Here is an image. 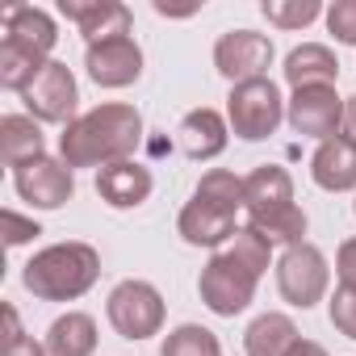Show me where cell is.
<instances>
[{"label":"cell","instance_id":"cell-1","mask_svg":"<svg viewBox=\"0 0 356 356\" xmlns=\"http://www.w3.org/2000/svg\"><path fill=\"white\" fill-rule=\"evenodd\" d=\"M143 143V118L134 105L109 101L97 105L88 113H80L72 126H63L59 134V155L67 168H109L134 155V147Z\"/></svg>","mask_w":356,"mask_h":356},{"label":"cell","instance_id":"cell-2","mask_svg":"<svg viewBox=\"0 0 356 356\" xmlns=\"http://www.w3.org/2000/svg\"><path fill=\"white\" fill-rule=\"evenodd\" d=\"M97 277L101 256L88 243H51L22 268V285L42 302H76L97 285Z\"/></svg>","mask_w":356,"mask_h":356},{"label":"cell","instance_id":"cell-3","mask_svg":"<svg viewBox=\"0 0 356 356\" xmlns=\"http://www.w3.org/2000/svg\"><path fill=\"white\" fill-rule=\"evenodd\" d=\"M256 285H260V277H256L243 260H235L231 252H214V256L206 260L202 277H197L202 302H206L214 314H222V318L243 314V310L252 306V298H256Z\"/></svg>","mask_w":356,"mask_h":356},{"label":"cell","instance_id":"cell-4","mask_svg":"<svg viewBox=\"0 0 356 356\" xmlns=\"http://www.w3.org/2000/svg\"><path fill=\"white\" fill-rule=\"evenodd\" d=\"M285 118V101L277 92V84L264 76V80H248V84H235L231 97H227V122L239 138L248 143H260L268 138Z\"/></svg>","mask_w":356,"mask_h":356},{"label":"cell","instance_id":"cell-5","mask_svg":"<svg viewBox=\"0 0 356 356\" xmlns=\"http://www.w3.org/2000/svg\"><path fill=\"white\" fill-rule=\"evenodd\" d=\"M327 281H331V268H327V256L314 243L285 248V256L277 260V289L298 310L318 306L323 293H327Z\"/></svg>","mask_w":356,"mask_h":356},{"label":"cell","instance_id":"cell-6","mask_svg":"<svg viewBox=\"0 0 356 356\" xmlns=\"http://www.w3.org/2000/svg\"><path fill=\"white\" fill-rule=\"evenodd\" d=\"M105 314L122 339H147V335H159L163 327V298L147 281H122L109 293Z\"/></svg>","mask_w":356,"mask_h":356},{"label":"cell","instance_id":"cell-7","mask_svg":"<svg viewBox=\"0 0 356 356\" xmlns=\"http://www.w3.org/2000/svg\"><path fill=\"white\" fill-rule=\"evenodd\" d=\"M22 101H26L30 118L72 126V122H76V101H80V88H76V76L67 72V63H55V59H51V63L34 76V84L22 92Z\"/></svg>","mask_w":356,"mask_h":356},{"label":"cell","instance_id":"cell-8","mask_svg":"<svg viewBox=\"0 0 356 356\" xmlns=\"http://www.w3.org/2000/svg\"><path fill=\"white\" fill-rule=\"evenodd\" d=\"M13 185H17V197L30 202L34 210H59L76 193V176L63 159L42 155V159H30L13 172Z\"/></svg>","mask_w":356,"mask_h":356},{"label":"cell","instance_id":"cell-9","mask_svg":"<svg viewBox=\"0 0 356 356\" xmlns=\"http://www.w3.org/2000/svg\"><path fill=\"white\" fill-rule=\"evenodd\" d=\"M273 63V42L256 30H231L214 42V67L231 80V84H248V80H264Z\"/></svg>","mask_w":356,"mask_h":356},{"label":"cell","instance_id":"cell-10","mask_svg":"<svg viewBox=\"0 0 356 356\" xmlns=\"http://www.w3.org/2000/svg\"><path fill=\"white\" fill-rule=\"evenodd\" d=\"M285 118H289L293 134H306V138L327 143V138H335V134L343 130V101H339V92L327 88V84H323V88H298V92L289 97Z\"/></svg>","mask_w":356,"mask_h":356},{"label":"cell","instance_id":"cell-11","mask_svg":"<svg viewBox=\"0 0 356 356\" xmlns=\"http://www.w3.org/2000/svg\"><path fill=\"white\" fill-rule=\"evenodd\" d=\"M84 67L92 76L97 88H126L143 76V51L134 38H109V42H92L84 51Z\"/></svg>","mask_w":356,"mask_h":356},{"label":"cell","instance_id":"cell-12","mask_svg":"<svg viewBox=\"0 0 356 356\" xmlns=\"http://www.w3.org/2000/svg\"><path fill=\"white\" fill-rule=\"evenodd\" d=\"M63 17L76 22L84 42H109V38H130V9L118 0H63Z\"/></svg>","mask_w":356,"mask_h":356},{"label":"cell","instance_id":"cell-13","mask_svg":"<svg viewBox=\"0 0 356 356\" xmlns=\"http://www.w3.org/2000/svg\"><path fill=\"white\" fill-rule=\"evenodd\" d=\"M151 189H155L151 172H147L143 163H134V159H122V163H109V168L97 172V193H101V202L113 206V210H134V206H143V202L151 197Z\"/></svg>","mask_w":356,"mask_h":356},{"label":"cell","instance_id":"cell-14","mask_svg":"<svg viewBox=\"0 0 356 356\" xmlns=\"http://www.w3.org/2000/svg\"><path fill=\"white\" fill-rule=\"evenodd\" d=\"M293 206V176L277 163L256 168L248 181H243V210L248 218H268Z\"/></svg>","mask_w":356,"mask_h":356},{"label":"cell","instance_id":"cell-15","mask_svg":"<svg viewBox=\"0 0 356 356\" xmlns=\"http://www.w3.org/2000/svg\"><path fill=\"white\" fill-rule=\"evenodd\" d=\"M310 176H314V185L327 189V193L356 189V143L343 138V134L318 143V151L310 155Z\"/></svg>","mask_w":356,"mask_h":356},{"label":"cell","instance_id":"cell-16","mask_svg":"<svg viewBox=\"0 0 356 356\" xmlns=\"http://www.w3.org/2000/svg\"><path fill=\"white\" fill-rule=\"evenodd\" d=\"M176 231H181V239L193 243V248H218V243H231L239 227H235V214L193 197L181 210V218H176Z\"/></svg>","mask_w":356,"mask_h":356},{"label":"cell","instance_id":"cell-17","mask_svg":"<svg viewBox=\"0 0 356 356\" xmlns=\"http://www.w3.org/2000/svg\"><path fill=\"white\" fill-rule=\"evenodd\" d=\"M181 151L189 155V159H197V163H206V159H214V155H222L227 151V118L218 113V109H193V113H185V122H181Z\"/></svg>","mask_w":356,"mask_h":356},{"label":"cell","instance_id":"cell-18","mask_svg":"<svg viewBox=\"0 0 356 356\" xmlns=\"http://www.w3.org/2000/svg\"><path fill=\"white\" fill-rule=\"evenodd\" d=\"M335 76H339V63L335 55L323 47V42H302L285 55V80L289 88H335Z\"/></svg>","mask_w":356,"mask_h":356},{"label":"cell","instance_id":"cell-19","mask_svg":"<svg viewBox=\"0 0 356 356\" xmlns=\"http://www.w3.org/2000/svg\"><path fill=\"white\" fill-rule=\"evenodd\" d=\"M5 38H9V42H22V47L38 51V55L47 59V55L55 51V42H59V26H55V17H51L47 9L13 5V9L5 13Z\"/></svg>","mask_w":356,"mask_h":356},{"label":"cell","instance_id":"cell-20","mask_svg":"<svg viewBox=\"0 0 356 356\" xmlns=\"http://www.w3.org/2000/svg\"><path fill=\"white\" fill-rule=\"evenodd\" d=\"M47 155V143H42V130L34 118L26 113H5L0 118V159H5L13 172L30 159H42Z\"/></svg>","mask_w":356,"mask_h":356},{"label":"cell","instance_id":"cell-21","mask_svg":"<svg viewBox=\"0 0 356 356\" xmlns=\"http://www.w3.org/2000/svg\"><path fill=\"white\" fill-rule=\"evenodd\" d=\"M293 343H298V327H293L289 314H277V310L260 314V318L243 331L248 356H289Z\"/></svg>","mask_w":356,"mask_h":356},{"label":"cell","instance_id":"cell-22","mask_svg":"<svg viewBox=\"0 0 356 356\" xmlns=\"http://www.w3.org/2000/svg\"><path fill=\"white\" fill-rule=\"evenodd\" d=\"M47 352L51 356H92L97 352V323L88 314H80V310H67L63 318L51 323Z\"/></svg>","mask_w":356,"mask_h":356},{"label":"cell","instance_id":"cell-23","mask_svg":"<svg viewBox=\"0 0 356 356\" xmlns=\"http://www.w3.org/2000/svg\"><path fill=\"white\" fill-rule=\"evenodd\" d=\"M51 59H42L38 51H30V47H22V42H0V84L5 88H13V92H26L30 84H34V76L47 67Z\"/></svg>","mask_w":356,"mask_h":356},{"label":"cell","instance_id":"cell-24","mask_svg":"<svg viewBox=\"0 0 356 356\" xmlns=\"http://www.w3.org/2000/svg\"><path fill=\"white\" fill-rule=\"evenodd\" d=\"M193 197L197 202H210V206H218L227 214H235V210H243V181H239L235 172H227V168H210L202 176V185H197Z\"/></svg>","mask_w":356,"mask_h":356},{"label":"cell","instance_id":"cell-25","mask_svg":"<svg viewBox=\"0 0 356 356\" xmlns=\"http://www.w3.org/2000/svg\"><path fill=\"white\" fill-rule=\"evenodd\" d=\"M159 356H222L218 348V335L210 327H197V323H185V327H176L168 331Z\"/></svg>","mask_w":356,"mask_h":356},{"label":"cell","instance_id":"cell-26","mask_svg":"<svg viewBox=\"0 0 356 356\" xmlns=\"http://www.w3.org/2000/svg\"><path fill=\"white\" fill-rule=\"evenodd\" d=\"M248 227L260 231L268 243H285V248L306 243V239H302V235H306V214H302L298 206H289V210H281V214H268V218H248Z\"/></svg>","mask_w":356,"mask_h":356},{"label":"cell","instance_id":"cell-27","mask_svg":"<svg viewBox=\"0 0 356 356\" xmlns=\"http://www.w3.org/2000/svg\"><path fill=\"white\" fill-rule=\"evenodd\" d=\"M260 13L277 30H302V26H310L323 13V5H318V0H264Z\"/></svg>","mask_w":356,"mask_h":356},{"label":"cell","instance_id":"cell-28","mask_svg":"<svg viewBox=\"0 0 356 356\" xmlns=\"http://www.w3.org/2000/svg\"><path fill=\"white\" fill-rule=\"evenodd\" d=\"M227 252H231L235 260H243L256 277H264V268H268V260H273V243H268L260 231H252V227H239L235 239L227 243Z\"/></svg>","mask_w":356,"mask_h":356},{"label":"cell","instance_id":"cell-29","mask_svg":"<svg viewBox=\"0 0 356 356\" xmlns=\"http://www.w3.org/2000/svg\"><path fill=\"white\" fill-rule=\"evenodd\" d=\"M327 30L335 34V42L356 47V0H335L327 9Z\"/></svg>","mask_w":356,"mask_h":356},{"label":"cell","instance_id":"cell-30","mask_svg":"<svg viewBox=\"0 0 356 356\" xmlns=\"http://www.w3.org/2000/svg\"><path fill=\"white\" fill-rule=\"evenodd\" d=\"M331 323H335V331H343L348 339H356V289H348V285L335 289V298H331Z\"/></svg>","mask_w":356,"mask_h":356},{"label":"cell","instance_id":"cell-31","mask_svg":"<svg viewBox=\"0 0 356 356\" xmlns=\"http://www.w3.org/2000/svg\"><path fill=\"white\" fill-rule=\"evenodd\" d=\"M335 273H339V285L356 289V239H343V243H339V256H335Z\"/></svg>","mask_w":356,"mask_h":356},{"label":"cell","instance_id":"cell-32","mask_svg":"<svg viewBox=\"0 0 356 356\" xmlns=\"http://www.w3.org/2000/svg\"><path fill=\"white\" fill-rule=\"evenodd\" d=\"M5 239H9V248H17V243H26V239H34V235H42L38 231V222H26L22 214H13V210H5Z\"/></svg>","mask_w":356,"mask_h":356},{"label":"cell","instance_id":"cell-33","mask_svg":"<svg viewBox=\"0 0 356 356\" xmlns=\"http://www.w3.org/2000/svg\"><path fill=\"white\" fill-rule=\"evenodd\" d=\"M0 356H51V352H47V343H38L34 335H22V339L5 343V352H0Z\"/></svg>","mask_w":356,"mask_h":356},{"label":"cell","instance_id":"cell-34","mask_svg":"<svg viewBox=\"0 0 356 356\" xmlns=\"http://www.w3.org/2000/svg\"><path fill=\"white\" fill-rule=\"evenodd\" d=\"M343 138H352V143H356V97H348V101H343Z\"/></svg>","mask_w":356,"mask_h":356},{"label":"cell","instance_id":"cell-35","mask_svg":"<svg viewBox=\"0 0 356 356\" xmlns=\"http://www.w3.org/2000/svg\"><path fill=\"white\" fill-rule=\"evenodd\" d=\"M5 327H9V331H5V343H13V339H22V335H26V331H22V323H17V310H13V306H5Z\"/></svg>","mask_w":356,"mask_h":356},{"label":"cell","instance_id":"cell-36","mask_svg":"<svg viewBox=\"0 0 356 356\" xmlns=\"http://www.w3.org/2000/svg\"><path fill=\"white\" fill-rule=\"evenodd\" d=\"M289 356H327V348H323V343H314V339H298Z\"/></svg>","mask_w":356,"mask_h":356},{"label":"cell","instance_id":"cell-37","mask_svg":"<svg viewBox=\"0 0 356 356\" xmlns=\"http://www.w3.org/2000/svg\"><path fill=\"white\" fill-rule=\"evenodd\" d=\"M352 214H356V202H352Z\"/></svg>","mask_w":356,"mask_h":356}]
</instances>
